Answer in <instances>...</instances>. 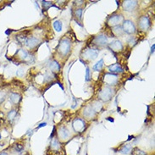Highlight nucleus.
<instances>
[{"label": "nucleus", "instance_id": "obj_5", "mask_svg": "<svg viewBox=\"0 0 155 155\" xmlns=\"http://www.w3.org/2000/svg\"><path fill=\"white\" fill-rule=\"evenodd\" d=\"M103 81L108 86L116 85L118 82V76L113 73H105L103 77Z\"/></svg>", "mask_w": 155, "mask_h": 155}, {"label": "nucleus", "instance_id": "obj_13", "mask_svg": "<svg viewBox=\"0 0 155 155\" xmlns=\"http://www.w3.org/2000/svg\"><path fill=\"white\" fill-rule=\"evenodd\" d=\"M96 114L97 113L94 111V109H92L91 104L86 106L85 109H83V115L87 119H92V118L95 117Z\"/></svg>", "mask_w": 155, "mask_h": 155}, {"label": "nucleus", "instance_id": "obj_35", "mask_svg": "<svg viewBox=\"0 0 155 155\" xmlns=\"http://www.w3.org/2000/svg\"><path fill=\"white\" fill-rule=\"evenodd\" d=\"M47 126L46 122H44V123H41V124H40V125L38 126V129L41 128V127H42V126Z\"/></svg>", "mask_w": 155, "mask_h": 155}, {"label": "nucleus", "instance_id": "obj_17", "mask_svg": "<svg viewBox=\"0 0 155 155\" xmlns=\"http://www.w3.org/2000/svg\"><path fill=\"white\" fill-rule=\"evenodd\" d=\"M109 71L111 72V73H113V74H115V73H122V72L124 71L121 66L117 63L109 65Z\"/></svg>", "mask_w": 155, "mask_h": 155}, {"label": "nucleus", "instance_id": "obj_24", "mask_svg": "<svg viewBox=\"0 0 155 155\" xmlns=\"http://www.w3.org/2000/svg\"><path fill=\"white\" fill-rule=\"evenodd\" d=\"M54 28L55 29L56 31L58 32H60L62 31V28H63V25H62V22L60 21H55L54 22Z\"/></svg>", "mask_w": 155, "mask_h": 155}, {"label": "nucleus", "instance_id": "obj_19", "mask_svg": "<svg viewBox=\"0 0 155 155\" xmlns=\"http://www.w3.org/2000/svg\"><path fill=\"white\" fill-rule=\"evenodd\" d=\"M51 149L54 150V151H59L60 149V144H59V140L57 138H53L50 144Z\"/></svg>", "mask_w": 155, "mask_h": 155}, {"label": "nucleus", "instance_id": "obj_29", "mask_svg": "<svg viewBox=\"0 0 155 155\" xmlns=\"http://www.w3.org/2000/svg\"><path fill=\"white\" fill-rule=\"evenodd\" d=\"M17 41L20 42L21 44H24V43H25V41H26V39H27V38L25 37V36H18L16 38Z\"/></svg>", "mask_w": 155, "mask_h": 155}, {"label": "nucleus", "instance_id": "obj_25", "mask_svg": "<svg viewBox=\"0 0 155 155\" xmlns=\"http://www.w3.org/2000/svg\"><path fill=\"white\" fill-rule=\"evenodd\" d=\"M16 116H17V111L15 110V109H13V110H10V111L8 112L7 118H8V120L12 121V120H14L16 118Z\"/></svg>", "mask_w": 155, "mask_h": 155}, {"label": "nucleus", "instance_id": "obj_37", "mask_svg": "<svg viewBox=\"0 0 155 155\" xmlns=\"http://www.w3.org/2000/svg\"><path fill=\"white\" fill-rule=\"evenodd\" d=\"M0 155H8V153L5 152H2V153H0Z\"/></svg>", "mask_w": 155, "mask_h": 155}, {"label": "nucleus", "instance_id": "obj_20", "mask_svg": "<svg viewBox=\"0 0 155 155\" xmlns=\"http://www.w3.org/2000/svg\"><path fill=\"white\" fill-rule=\"evenodd\" d=\"M104 65V59H101L98 62H97V64H95V65L92 67V70L95 71H102Z\"/></svg>", "mask_w": 155, "mask_h": 155}, {"label": "nucleus", "instance_id": "obj_18", "mask_svg": "<svg viewBox=\"0 0 155 155\" xmlns=\"http://www.w3.org/2000/svg\"><path fill=\"white\" fill-rule=\"evenodd\" d=\"M113 33L115 37H121L124 35V31L122 29V26L120 25H116L113 27Z\"/></svg>", "mask_w": 155, "mask_h": 155}, {"label": "nucleus", "instance_id": "obj_30", "mask_svg": "<svg viewBox=\"0 0 155 155\" xmlns=\"http://www.w3.org/2000/svg\"><path fill=\"white\" fill-rule=\"evenodd\" d=\"M82 12H83V9L82 8H77L76 11H75V15H76V16L77 18H79L80 20L81 19V17H82Z\"/></svg>", "mask_w": 155, "mask_h": 155}, {"label": "nucleus", "instance_id": "obj_23", "mask_svg": "<svg viewBox=\"0 0 155 155\" xmlns=\"http://www.w3.org/2000/svg\"><path fill=\"white\" fill-rule=\"evenodd\" d=\"M91 106H92V109H94V111H95L96 113L99 112L101 109H102V108H103L102 104H101L98 101H95V102H93L92 104H91Z\"/></svg>", "mask_w": 155, "mask_h": 155}, {"label": "nucleus", "instance_id": "obj_15", "mask_svg": "<svg viewBox=\"0 0 155 155\" xmlns=\"http://www.w3.org/2000/svg\"><path fill=\"white\" fill-rule=\"evenodd\" d=\"M109 46L112 50L115 51V52H119L123 49V44L119 40H114L113 42H111L109 44Z\"/></svg>", "mask_w": 155, "mask_h": 155}, {"label": "nucleus", "instance_id": "obj_10", "mask_svg": "<svg viewBox=\"0 0 155 155\" xmlns=\"http://www.w3.org/2000/svg\"><path fill=\"white\" fill-rule=\"evenodd\" d=\"M70 136H71V133L65 126L59 127L58 130V137H59V140H61L63 142H66L70 138Z\"/></svg>", "mask_w": 155, "mask_h": 155}, {"label": "nucleus", "instance_id": "obj_26", "mask_svg": "<svg viewBox=\"0 0 155 155\" xmlns=\"http://www.w3.org/2000/svg\"><path fill=\"white\" fill-rule=\"evenodd\" d=\"M132 153L133 155H147V153L144 151H143L142 149H140L138 147H135L132 150Z\"/></svg>", "mask_w": 155, "mask_h": 155}, {"label": "nucleus", "instance_id": "obj_2", "mask_svg": "<svg viewBox=\"0 0 155 155\" xmlns=\"http://www.w3.org/2000/svg\"><path fill=\"white\" fill-rule=\"evenodd\" d=\"M114 95V90L110 87H104L98 92V98L104 102L109 101Z\"/></svg>", "mask_w": 155, "mask_h": 155}, {"label": "nucleus", "instance_id": "obj_8", "mask_svg": "<svg viewBox=\"0 0 155 155\" xmlns=\"http://www.w3.org/2000/svg\"><path fill=\"white\" fill-rule=\"evenodd\" d=\"M123 21V16L121 15H118V14H115V15H112L111 16L109 17L108 19V25L109 26H112V27H114L116 25H119V24Z\"/></svg>", "mask_w": 155, "mask_h": 155}, {"label": "nucleus", "instance_id": "obj_6", "mask_svg": "<svg viewBox=\"0 0 155 155\" xmlns=\"http://www.w3.org/2000/svg\"><path fill=\"white\" fill-rule=\"evenodd\" d=\"M151 25L150 19L146 15H143L138 19V27L141 31H147Z\"/></svg>", "mask_w": 155, "mask_h": 155}, {"label": "nucleus", "instance_id": "obj_7", "mask_svg": "<svg viewBox=\"0 0 155 155\" xmlns=\"http://www.w3.org/2000/svg\"><path fill=\"white\" fill-rule=\"evenodd\" d=\"M122 29L124 31L125 33L127 34H134L136 32V26H135L134 23L130 20H126L123 22V25H122Z\"/></svg>", "mask_w": 155, "mask_h": 155}, {"label": "nucleus", "instance_id": "obj_32", "mask_svg": "<svg viewBox=\"0 0 155 155\" xmlns=\"http://www.w3.org/2000/svg\"><path fill=\"white\" fill-rule=\"evenodd\" d=\"M86 81H88L90 80V69L88 67H87L86 69Z\"/></svg>", "mask_w": 155, "mask_h": 155}, {"label": "nucleus", "instance_id": "obj_11", "mask_svg": "<svg viewBox=\"0 0 155 155\" xmlns=\"http://www.w3.org/2000/svg\"><path fill=\"white\" fill-rule=\"evenodd\" d=\"M93 42L97 46H105L108 44V38L104 34H100L94 38Z\"/></svg>", "mask_w": 155, "mask_h": 155}, {"label": "nucleus", "instance_id": "obj_27", "mask_svg": "<svg viewBox=\"0 0 155 155\" xmlns=\"http://www.w3.org/2000/svg\"><path fill=\"white\" fill-rule=\"evenodd\" d=\"M23 150H24V147L21 144H15L14 147V151L15 153H21Z\"/></svg>", "mask_w": 155, "mask_h": 155}, {"label": "nucleus", "instance_id": "obj_36", "mask_svg": "<svg viewBox=\"0 0 155 155\" xmlns=\"http://www.w3.org/2000/svg\"><path fill=\"white\" fill-rule=\"evenodd\" d=\"M154 48H155V45L153 44V47L151 48V49H152L151 52H152V53H153V51H154Z\"/></svg>", "mask_w": 155, "mask_h": 155}, {"label": "nucleus", "instance_id": "obj_38", "mask_svg": "<svg viewBox=\"0 0 155 155\" xmlns=\"http://www.w3.org/2000/svg\"><path fill=\"white\" fill-rule=\"evenodd\" d=\"M0 139H1V134H0Z\"/></svg>", "mask_w": 155, "mask_h": 155}, {"label": "nucleus", "instance_id": "obj_33", "mask_svg": "<svg viewBox=\"0 0 155 155\" xmlns=\"http://www.w3.org/2000/svg\"><path fill=\"white\" fill-rule=\"evenodd\" d=\"M5 100V94H4V92H0V104Z\"/></svg>", "mask_w": 155, "mask_h": 155}, {"label": "nucleus", "instance_id": "obj_34", "mask_svg": "<svg viewBox=\"0 0 155 155\" xmlns=\"http://www.w3.org/2000/svg\"><path fill=\"white\" fill-rule=\"evenodd\" d=\"M44 77H45V81H51V80L53 79V77H52V74H51V73H47L46 75H45V76H44Z\"/></svg>", "mask_w": 155, "mask_h": 155}, {"label": "nucleus", "instance_id": "obj_21", "mask_svg": "<svg viewBox=\"0 0 155 155\" xmlns=\"http://www.w3.org/2000/svg\"><path fill=\"white\" fill-rule=\"evenodd\" d=\"M49 68H50V70L52 71H59V70H60V65H59V64L57 62V61H52L50 64H49Z\"/></svg>", "mask_w": 155, "mask_h": 155}, {"label": "nucleus", "instance_id": "obj_16", "mask_svg": "<svg viewBox=\"0 0 155 155\" xmlns=\"http://www.w3.org/2000/svg\"><path fill=\"white\" fill-rule=\"evenodd\" d=\"M21 99V95L19 93H16V92H10L8 94V100L9 102L13 104H17L20 103V101Z\"/></svg>", "mask_w": 155, "mask_h": 155}, {"label": "nucleus", "instance_id": "obj_22", "mask_svg": "<svg viewBox=\"0 0 155 155\" xmlns=\"http://www.w3.org/2000/svg\"><path fill=\"white\" fill-rule=\"evenodd\" d=\"M120 153H122V154H130V153H131V147L129 146V145H124V146L120 148Z\"/></svg>", "mask_w": 155, "mask_h": 155}, {"label": "nucleus", "instance_id": "obj_4", "mask_svg": "<svg viewBox=\"0 0 155 155\" xmlns=\"http://www.w3.org/2000/svg\"><path fill=\"white\" fill-rule=\"evenodd\" d=\"M99 50L97 48H86L82 52V57L87 60H93L97 57Z\"/></svg>", "mask_w": 155, "mask_h": 155}, {"label": "nucleus", "instance_id": "obj_14", "mask_svg": "<svg viewBox=\"0 0 155 155\" xmlns=\"http://www.w3.org/2000/svg\"><path fill=\"white\" fill-rule=\"evenodd\" d=\"M40 43V40L38 38H35V37H31V38H27L25 41V45L28 47L29 48H34L38 46Z\"/></svg>", "mask_w": 155, "mask_h": 155}, {"label": "nucleus", "instance_id": "obj_28", "mask_svg": "<svg viewBox=\"0 0 155 155\" xmlns=\"http://www.w3.org/2000/svg\"><path fill=\"white\" fill-rule=\"evenodd\" d=\"M42 6H43V8H45V10H48L49 8V7L53 6V4H52V2H50V1H42Z\"/></svg>", "mask_w": 155, "mask_h": 155}, {"label": "nucleus", "instance_id": "obj_12", "mask_svg": "<svg viewBox=\"0 0 155 155\" xmlns=\"http://www.w3.org/2000/svg\"><path fill=\"white\" fill-rule=\"evenodd\" d=\"M123 8L126 11H132L134 10L135 8L137 7V1H135V0H126L123 2Z\"/></svg>", "mask_w": 155, "mask_h": 155}, {"label": "nucleus", "instance_id": "obj_1", "mask_svg": "<svg viewBox=\"0 0 155 155\" xmlns=\"http://www.w3.org/2000/svg\"><path fill=\"white\" fill-rule=\"evenodd\" d=\"M71 41L67 38H63L62 40H60L57 49L62 56H66L71 52Z\"/></svg>", "mask_w": 155, "mask_h": 155}, {"label": "nucleus", "instance_id": "obj_3", "mask_svg": "<svg viewBox=\"0 0 155 155\" xmlns=\"http://www.w3.org/2000/svg\"><path fill=\"white\" fill-rule=\"evenodd\" d=\"M72 128L77 133H81L86 129V122L81 118H76L72 122Z\"/></svg>", "mask_w": 155, "mask_h": 155}, {"label": "nucleus", "instance_id": "obj_9", "mask_svg": "<svg viewBox=\"0 0 155 155\" xmlns=\"http://www.w3.org/2000/svg\"><path fill=\"white\" fill-rule=\"evenodd\" d=\"M16 54L19 56L20 59H22L23 61H25L26 63H31V62H33V57L31 56L29 53L26 50H24V49H19L18 52L16 53Z\"/></svg>", "mask_w": 155, "mask_h": 155}, {"label": "nucleus", "instance_id": "obj_31", "mask_svg": "<svg viewBox=\"0 0 155 155\" xmlns=\"http://www.w3.org/2000/svg\"><path fill=\"white\" fill-rule=\"evenodd\" d=\"M128 43H129V45H130V47L135 46V45L137 44V39H136L134 37H131V38L129 39V41H128Z\"/></svg>", "mask_w": 155, "mask_h": 155}]
</instances>
